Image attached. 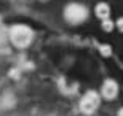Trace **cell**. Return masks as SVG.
<instances>
[{"instance_id":"cell-1","label":"cell","mask_w":123,"mask_h":116,"mask_svg":"<svg viewBox=\"0 0 123 116\" xmlns=\"http://www.w3.org/2000/svg\"><path fill=\"white\" fill-rule=\"evenodd\" d=\"M11 41L18 46H27L32 40V32L27 26H14L10 32Z\"/></svg>"},{"instance_id":"cell-2","label":"cell","mask_w":123,"mask_h":116,"mask_svg":"<svg viewBox=\"0 0 123 116\" xmlns=\"http://www.w3.org/2000/svg\"><path fill=\"white\" fill-rule=\"evenodd\" d=\"M86 14H88L86 8H85L83 5H78V3H72L66 8V19H67L70 24L82 22Z\"/></svg>"},{"instance_id":"cell-3","label":"cell","mask_w":123,"mask_h":116,"mask_svg":"<svg viewBox=\"0 0 123 116\" xmlns=\"http://www.w3.org/2000/svg\"><path fill=\"white\" fill-rule=\"evenodd\" d=\"M94 14H96L99 19H102V21L109 19V16H110V8H109V5L104 3V2L98 3V5L94 6Z\"/></svg>"},{"instance_id":"cell-4","label":"cell","mask_w":123,"mask_h":116,"mask_svg":"<svg viewBox=\"0 0 123 116\" xmlns=\"http://www.w3.org/2000/svg\"><path fill=\"white\" fill-rule=\"evenodd\" d=\"M112 27H114V21H112V19H105V21H102V29L110 30Z\"/></svg>"},{"instance_id":"cell-5","label":"cell","mask_w":123,"mask_h":116,"mask_svg":"<svg viewBox=\"0 0 123 116\" xmlns=\"http://www.w3.org/2000/svg\"><path fill=\"white\" fill-rule=\"evenodd\" d=\"M115 24H117V27H118L120 30L123 32V16H122V18H118V19H117V21H115Z\"/></svg>"}]
</instances>
